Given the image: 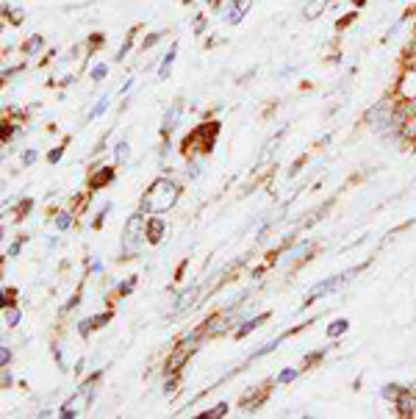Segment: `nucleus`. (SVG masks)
Wrapping results in <instances>:
<instances>
[{
    "mask_svg": "<svg viewBox=\"0 0 416 419\" xmlns=\"http://www.w3.org/2000/svg\"><path fill=\"white\" fill-rule=\"evenodd\" d=\"M178 194H181V189H178L175 181L159 178V181L150 184V189L142 197V211L150 214V217H161L164 211H169L178 203Z\"/></svg>",
    "mask_w": 416,
    "mask_h": 419,
    "instance_id": "f257e3e1",
    "label": "nucleus"
},
{
    "mask_svg": "<svg viewBox=\"0 0 416 419\" xmlns=\"http://www.w3.org/2000/svg\"><path fill=\"white\" fill-rule=\"evenodd\" d=\"M147 236V220H145V211L142 214H133L128 223H125V233H123V253L133 256L139 250V245L145 242Z\"/></svg>",
    "mask_w": 416,
    "mask_h": 419,
    "instance_id": "f03ea898",
    "label": "nucleus"
},
{
    "mask_svg": "<svg viewBox=\"0 0 416 419\" xmlns=\"http://www.w3.org/2000/svg\"><path fill=\"white\" fill-rule=\"evenodd\" d=\"M95 381H89V384L81 389L75 397H69V400H67L64 406H62V417H81V414H86L89 403L95 400Z\"/></svg>",
    "mask_w": 416,
    "mask_h": 419,
    "instance_id": "7ed1b4c3",
    "label": "nucleus"
},
{
    "mask_svg": "<svg viewBox=\"0 0 416 419\" xmlns=\"http://www.w3.org/2000/svg\"><path fill=\"white\" fill-rule=\"evenodd\" d=\"M397 95L403 97V100H416V69L411 65L403 69V75H400V81H397Z\"/></svg>",
    "mask_w": 416,
    "mask_h": 419,
    "instance_id": "20e7f679",
    "label": "nucleus"
},
{
    "mask_svg": "<svg viewBox=\"0 0 416 419\" xmlns=\"http://www.w3.org/2000/svg\"><path fill=\"white\" fill-rule=\"evenodd\" d=\"M250 9H253V0H230L227 9H223V14L230 26H239Z\"/></svg>",
    "mask_w": 416,
    "mask_h": 419,
    "instance_id": "39448f33",
    "label": "nucleus"
},
{
    "mask_svg": "<svg viewBox=\"0 0 416 419\" xmlns=\"http://www.w3.org/2000/svg\"><path fill=\"white\" fill-rule=\"evenodd\" d=\"M397 414H400V417H416L414 391H400V394H397Z\"/></svg>",
    "mask_w": 416,
    "mask_h": 419,
    "instance_id": "423d86ee",
    "label": "nucleus"
},
{
    "mask_svg": "<svg viewBox=\"0 0 416 419\" xmlns=\"http://www.w3.org/2000/svg\"><path fill=\"white\" fill-rule=\"evenodd\" d=\"M164 233H167L164 220H161V217H150V220H147V242L159 245L161 239H164Z\"/></svg>",
    "mask_w": 416,
    "mask_h": 419,
    "instance_id": "0eeeda50",
    "label": "nucleus"
},
{
    "mask_svg": "<svg viewBox=\"0 0 416 419\" xmlns=\"http://www.w3.org/2000/svg\"><path fill=\"white\" fill-rule=\"evenodd\" d=\"M175 59H178V42L167 50V56L161 59V65H159V78L161 81H167L169 78V72H172V65H175Z\"/></svg>",
    "mask_w": 416,
    "mask_h": 419,
    "instance_id": "6e6552de",
    "label": "nucleus"
},
{
    "mask_svg": "<svg viewBox=\"0 0 416 419\" xmlns=\"http://www.w3.org/2000/svg\"><path fill=\"white\" fill-rule=\"evenodd\" d=\"M181 114H184V106L181 103H172L169 108H167V114H164V130H172L178 123H181Z\"/></svg>",
    "mask_w": 416,
    "mask_h": 419,
    "instance_id": "1a4fd4ad",
    "label": "nucleus"
},
{
    "mask_svg": "<svg viewBox=\"0 0 416 419\" xmlns=\"http://www.w3.org/2000/svg\"><path fill=\"white\" fill-rule=\"evenodd\" d=\"M42 50H45V36H39V33H33V36H28L23 42V53L26 56H39Z\"/></svg>",
    "mask_w": 416,
    "mask_h": 419,
    "instance_id": "9d476101",
    "label": "nucleus"
},
{
    "mask_svg": "<svg viewBox=\"0 0 416 419\" xmlns=\"http://www.w3.org/2000/svg\"><path fill=\"white\" fill-rule=\"evenodd\" d=\"M327 6H330V0H308L305 9H303V17H305V20H317Z\"/></svg>",
    "mask_w": 416,
    "mask_h": 419,
    "instance_id": "9b49d317",
    "label": "nucleus"
},
{
    "mask_svg": "<svg viewBox=\"0 0 416 419\" xmlns=\"http://www.w3.org/2000/svg\"><path fill=\"white\" fill-rule=\"evenodd\" d=\"M344 281V275H339V278H330V281H325V284H320V286H314V289L308 291V300H317V297H322V294H327V291H333L339 284Z\"/></svg>",
    "mask_w": 416,
    "mask_h": 419,
    "instance_id": "f8f14e48",
    "label": "nucleus"
},
{
    "mask_svg": "<svg viewBox=\"0 0 416 419\" xmlns=\"http://www.w3.org/2000/svg\"><path fill=\"white\" fill-rule=\"evenodd\" d=\"M111 320V314H103V317H92V320H84V323L78 325V333L81 336H89L95 328H103V323H108Z\"/></svg>",
    "mask_w": 416,
    "mask_h": 419,
    "instance_id": "ddd939ff",
    "label": "nucleus"
},
{
    "mask_svg": "<svg viewBox=\"0 0 416 419\" xmlns=\"http://www.w3.org/2000/svg\"><path fill=\"white\" fill-rule=\"evenodd\" d=\"M194 297H197V286H192L189 291H184L181 297H178V306H175V314H181V311H186L189 306L194 303Z\"/></svg>",
    "mask_w": 416,
    "mask_h": 419,
    "instance_id": "4468645a",
    "label": "nucleus"
},
{
    "mask_svg": "<svg viewBox=\"0 0 416 419\" xmlns=\"http://www.w3.org/2000/svg\"><path fill=\"white\" fill-rule=\"evenodd\" d=\"M23 320V314H20V308H9V306H3V323L9 325V328H17Z\"/></svg>",
    "mask_w": 416,
    "mask_h": 419,
    "instance_id": "2eb2a0df",
    "label": "nucleus"
},
{
    "mask_svg": "<svg viewBox=\"0 0 416 419\" xmlns=\"http://www.w3.org/2000/svg\"><path fill=\"white\" fill-rule=\"evenodd\" d=\"M403 139H416V111H411V117L405 120V125H403V133H400Z\"/></svg>",
    "mask_w": 416,
    "mask_h": 419,
    "instance_id": "dca6fc26",
    "label": "nucleus"
},
{
    "mask_svg": "<svg viewBox=\"0 0 416 419\" xmlns=\"http://www.w3.org/2000/svg\"><path fill=\"white\" fill-rule=\"evenodd\" d=\"M108 100H111V97H108V95H103V97H100V100H97V103H95V108L89 111V120H95V117H100V114H106V108H108Z\"/></svg>",
    "mask_w": 416,
    "mask_h": 419,
    "instance_id": "f3484780",
    "label": "nucleus"
},
{
    "mask_svg": "<svg viewBox=\"0 0 416 419\" xmlns=\"http://www.w3.org/2000/svg\"><path fill=\"white\" fill-rule=\"evenodd\" d=\"M297 375H300V369H294V367H288V369H283V372H281V375L275 378V384H291V381H294Z\"/></svg>",
    "mask_w": 416,
    "mask_h": 419,
    "instance_id": "a211bd4d",
    "label": "nucleus"
},
{
    "mask_svg": "<svg viewBox=\"0 0 416 419\" xmlns=\"http://www.w3.org/2000/svg\"><path fill=\"white\" fill-rule=\"evenodd\" d=\"M308 250H311V245H308V242H305V245H303V247H294V250H291V253H286V261H297V258H300V261H303V256H308Z\"/></svg>",
    "mask_w": 416,
    "mask_h": 419,
    "instance_id": "6ab92c4d",
    "label": "nucleus"
},
{
    "mask_svg": "<svg viewBox=\"0 0 416 419\" xmlns=\"http://www.w3.org/2000/svg\"><path fill=\"white\" fill-rule=\"evenodd\" d=\"M161 39H164V33L161 31H156V33H150L147 39H142V50H150V48H156Z\"/></svg>",
    "mask_w": 416,
    "mask_h": 419,
    "instance_id": "aec40b11",
    "label": "nucleus"
},
{
    "mask_svg": "<svg viewBox=\"0 0 416 419\" xmlns=\"http://www.w3.org/2000/svg\"><path fill=\"white\" fill-rule=\"evenodd\" d=\"M347 330V320H336V323H330L327 328V336H342Z\"/></svg>",
    "mask_w": 416,
    "mask_h": 419,
    "instance_id": "412c9836",
    "label": "nucleus"
},
{
    "mask_svg": "<svg viewBox=\"0 0 416 419\" xmlns=\"http://www.w3.org/2000/svg\"><path fill=\"white\" fill-rule=\"evenodd\" d=\"M106 75H108V65H103V62L92 67V72H89V78H92V81H103Z\"/></svg>",
    "mask_w": 416,
    "mask_h": 419,
    "instance_id": "4be33fe9",
    "label": "nucleus"
},
{
    "mask_svg": "<svg viewBox=\"0 0 416 419\" xmlns=\"http://www.w3.org/2000/svg\"><path fill=\"white\" fill-rule=\"evenodd\" d=\"M130 45H133V33H130V36H125V45H123V48L117 50V62H123V59H128Z\"/></svg>",
    "mask_w": 416,
    "mask_h": 419,
    "instance_id": "5701e85b",
    "label": "nucleus"
},
{
    "mask_svg": "<svg viewBox=\"0 0 416 419\" xmlns=\"http://www.w3.org/2000/svg\"><path fill=\"white\" fill-rule=\"evenodd\" d=\"M225 411H227V406H225V403H220V406H214L211 411H206V414H200V417H214V419H220V417L225 414Z\"/></svg>",
    "mask_w": 416,
    "mask_h": 419,
    "instance_id": "b1692460",
    "label": "nucleus"
},
{
    "mask_svg": "<svg viewBox=\"0 0 416 419\" xmlns=\"http://www.w3.org/2000/svg\"><path fill=\"white\" fill-rule=\"evenodd\" d=\"M69 225H72V214H59V217H56V228H59V230H67Z\"/></svg>",
    "mask_w": 416,
    "mask_h": 419,
    "instance_id": "393cba45",
    "label": "nucleus"
},
{
    "mask_svg": "<svg viewBox=\"0 0 416 419\" xmlns=\"http://www.w3.org/2000/svg\"><path fill=\"white\" fill-rule=\"evenodd\" d=\"M36 159H39V153H36V150H26V156H23V164H26V167H31Z\"/></svg>",
    "mask_w": 416,
    "mask_h": 419,
    "instance_id": "a878e982",
    "label": "nucleus"
},
{
    "mask_svg": "<svg viewBox=\"0 0 416 419\" xmlns=\"http://www.w3.org/2000/svg\"><path fill=\"white\" fill-rule=\"evenodd\" d=\"M117 156H120V159H128V142H120V145H117Z\"/></svg>",
    "mask_w": 416,
    "mask_h": 419,
    "instance_id": "bb28decb",
    "label": "nucleus"
},
{
    "mask_svg": "<svg viewBox=\"0 0 416 419\" xmlns=\"http://www.w3.org/2000/svg\"><path fill=\"white\" fill-rule=\"evenodd\" d=\"M9 361H11V353H9V347H3V350H0V364L9 367Z\"/></svg>",
    "mask_w": 416,
    "mask_h": 419,
    "instance_id": "cd10ccee",
    "label": "nucleus"
},
{
    "mask_svg": "<svg viewBox=\"0 0 416 419\" xmlns=\"http://www.w3.org/2000/svg\"><path fill=\"white\" fill-rule=\"evenodd\" d=\"M62 153H64L62 147H59V150H53V153H50V162H59V159H62Z\"/></svg>",
    "mask_w": 416,
    "mask_h": 419,
    "instance_id": "c85d7f7f",
    "label": "nucleus"
},
{
    "mask_svg": "<svg viewBox=\"0 0 416 419\" xmlns=\"http://www.w3.org/2000/svg\"><path fill=\"white\" fill-rule=\"evenodd\" d=\"M17 253H20V242H14V245L9 247V256H17Z\"/></svg>",
    "mask_w": 416,
    "mask_h": 419,
    "instance_id": "c756f323",
    "label": "nucleus"
}]
</instances>
